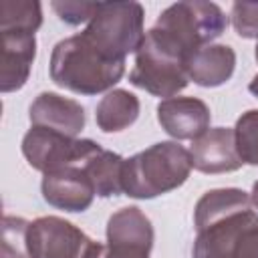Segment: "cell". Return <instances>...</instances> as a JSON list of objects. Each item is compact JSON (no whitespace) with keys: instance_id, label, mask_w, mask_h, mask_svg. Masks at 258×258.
Returning a JSON list of instances; mask_svg holds the SVG:
<instances>
[{"instance_id":"1","label":"cell","mask_w":258,"mask_h":258,"mask_svg":"<svg viewBox=\"0 0 258 258\" xmlns=\"http://www.w3.org/2000/svg\"><path fill=\"white\" fill-rule=\"evenodd\" d=\"M194 258H258V212L238 187L206 191L194 210Z\"/></svg>"},{"instance_id":"2","label":"cell","mask_w":258,"mask_h":258,"mask_svg":"<svg viewBox=\"0 0 258 258\" xmlns=\"http://www.w3.org/2000/svg\"><path fill=\"white\" fill-rule=\"evenodd\" d=\"M189 149L177 141H159L125 159L123 194L135 200H153L177 189L191 171Z\"/></svg>"},{"instance_id":"3","label":"cell","mask_w":258,"mask_h":258,"mask_svg":"<svg viewBox=\"0 0 258 258\" xmlns=\"http://www.w3.org/2000/svg\"><path fill=\"white\" fill-rule=\"evenodd\" d=\"M125 75V62L101 56L83 34L62 38L50 54V79L54 85L77 95H97L113 89Z\"/></svg>"},{"instance_id":"4","label":"cell","mask_w":258,"mask_h":258,"mask_svg":"<svg viewBox=\"0 0 258 258\" xmlns=\"http://www.w3.org/2000/svg\"><path fill=\"white\" fill-rule=\"evenodd\" d=\"M143 18L139 2H99L81 34L107 60L125 62V56L137 52L145 40Z\"/></svg>"},{"instance_id":"5","label":"cell","mask_w":258,"mask_h":258,"mask_svg":"<svg viewBox=\"0 0 258 258\" xmlns=\"http://www.w3.org/2000/svg\"><path fill=\"white\" fill-rule=\"evenodd\" d=\"M129 83L153 97L171 99L189 83L185 75V54L153 26L145 32V40L135 52Z\"/></svg>"},{"instance_id":"6","label":"cell","mask_w":258,"mask_h":258,"mask_svg":"<svg viewBox=\"0 0 258 258\" xmlns=\"http://www.w3.org/2000/svg\"><path fill=\"white\" fill-rule=\"evenodd\" d=\"M155 28L171 40L185 58L202 46L212 44L228 28V16L214 2L183 0L167 6L155 22Z\"/></svg>"},{"instance_id":"7","label":"cell","mask_w":258,"mask_h":258,"mask_svg":"<svg viewBox=\"0 0 258 258\" xmlns=\"http://www.w3.org/2000/svg\"><path fill=\"white\" fill-rule=\"evenodd\" d=\"M28 258H101L105 244L89 238L79 226L58 216H42L26 228Z\"/></svg>"},{"instance_id":"8","label":"cell","mask_w":258,"mask_h":258,"mask_svg":"<svg viewBox=\"0 0 258 258\" xmlns=\"http://www.w3.org/2000/svg\"><path fill=\"white\" fill-rule=\"evenodd\" d=\"M101 149L93 139L67 137L44 127H30L22 137V155L36 171L48 173L69 165H81Z\"/></svg>"},{"instance_id":"9","label":"cell","mask_w":258,"mask_h":258,"mask_svg":"<svg viewBox=\"0 0 258 258\" xmlns=\"http://www.w3.org/2000/svg\"><path fill=\"white\" fill-rule=\"evenodd\" d=\"M153 224L137 208H121L107 220V244L101 258H149Z\"/></svg>"},{"instance_id":"10","label":"cell","mask_w":258,"mask_h":258,"mask_svg":"<svg viewBox=\"0 0 258 258\" xmlns=\"http://www.w3.org/2000/svg\"><path fill=\"white\" fill-rule=\"evenodd\" d=\"M40 191L48 206L64 212H85L97 196L85 163L42 173Z\"/></svg>"},{"instance_id":"11","label":"cell","mask_w":258,"mask_h":258,"mask_svg":"<svg viewBox=\"0 0 258 258\" xmlns=\"http://www.w3.org/2000/svg\"><path fill=\"white\" fill-rule=\"evenodd\" d=\"M157 121L173 139H198L210 129V107L198 97H171L157 105Z\"/></svg>"},{"instance_id":"12","label":"cell","mask_w":258,"mask_h":258,"mask_svg":"<svg viewBox=\"0 0 258 258\" xmlns=\"http://www.w3.org/2000/svg\"><path fill=\"white\" fill-rule=\"evenodd\" d=\"M191 165L202 173H228L240 169L244 163L236 151L234 129L212 127L191 141Z\"/></svg>"},{"instance_id":"13","label":"cell","mask_w":258,"mask_h":258,"mask_svg":"<svg viewBox=\"0 0 258 258\" xmlns=\"http://www.w3.org/2000/svg\"><path fill=\"white\" fill-rule=\"evenodd\" d=\"M28 119L32 127L52 129L67 137H77L85 129V121H87L81 103L50 91L40 93L32 101L28 109Z\"/></svg>"},{"instance_id":"14","label":"cell","mask_w":258,"mask_h":258,"mask_svg":"<svg viewBox=\"0 0 258 258\" xmlns=\"http://www.w3.org/2000/svg\"><path fill=\"white\" fill-rule=\"evenodd\" d=\"M2 34V67H0V91L12 93L26 85L34 56L36 36L26 30H0Z\"/></svg>"},{"instance_id":"15","label":"cell","mask_w":258,"mask_h":258,"mask_svg":"<svg viewBox=\"0 0 258 258\" xmlns=\"http://www.w3.org/2000/svg\"><path fill=\"white\" fill-rule=\"evenodd\" d=\"M236 52L228 44H208L185 58V75L200 87H220L232 79Z\"/></svg>"},{"instance_id":"16","label":"cell","mask_w":258,"mask_h":258,"mask_svg":"<svg viewBox=\"0 0 258 258\" xmlns=\"http://www.w3.org/2000/svg\"><path fill=\"white\" fill-rule=\"evenodd\" d=\"M139 99L125 89H111L97 105L95 121L103 133H117L131 127L139 117Z\"/></svg>"},{"instance_id":"17","label":"cell","mask_w":258,"mask_h":258,"mask_svg":"<svg viewBox=\"0 0 258 258\" xmlns=\"http://www.w3.org/2000/svg\"><path fill=\"white\" fill-rule=\"evenodd\" d=\"M123 167L125 159L119 153L99 149L85 161V171L95 185L99 198H111L123 194Z\"/></svg>"},{"instance_id":"18","label":"cell","mask_w":258,"mask_h":258,"mask_svg":"<svg viewBox=\"0 0 258 258\" xmlns=\"http://www.w3.org/2000/svg\"><path fill=\"white\" fill-rule=\"evenodd\" d=\"M42 24V8L38 0H2L0 30L36 32Z\"/></svg>"},{"instance_id":"19","label":"cell","mask_w":258,"mask_h":258,"mask_svg":"<svg viewBox=\"0 0 258 258\" xmlns=\"http://www.w3.org/2000/svg\"><path fill=\"white\" fill-rule=\"evenodd\" d=\"M234 141L242 163L258 165V109H250L238 117Z\"/></svg>"},{"instance_id":"20","label":"cell","mask_w":258,"mask_h":258,"mask_svg":"<svg viewBox=\"0 0 258 258\" xmlns=\"http://www.w3.org/2000/svg\"><path fill=\"white\" fill-rule=\"evenodd\" d=\"M26 228L28 222L14 216H4L2 228V256L0 258H28L26 254Z\"/></svg>"},{"instance_id":"21","label":"cell","mask_w":258,"mask_h":258,"mask_svg":"<svg viewBox=\"0 0 258 258\" xmlns=\"http://www.w3.org/2000/svg\"><path fill=\"white\" fill-rule=\"evenodd\" d=\"M230 16L238 36L258 38V2H234Z\"/></svg>"},{"instance_id":"22","label":"cell","mask_w":258,"mask_h":258,"mask_svg":"<svg viewBox=\"0 0 258 258\" xmlns=\"http://www.w3.org/2000/svg\"><path fill=\"white\" fill-rule=\"evenodd\" d=\"M50 6L62 22L79 26L93 18V14L99 8V2H50Z\"/></svg>"},{"instance_id":"23","label":"cell","mask_w":258,"mask_h":258,"mask_svg":"<svg viewBox=\"0 0 258 258\" xmlns=\"http://www.w3.org/2000/svg\"><path fill=\"white\" fill-rule=\"evenodd\" d=\"M248 91H250L254 97H258V75L252 77V81H250V85H248Z\"/></svg>"},{"instance_id":"24","label":"cell","mask_w":258,"mask_h":258,"mask_svg":"<svg viewBox=\"0 0 258 258\" xmlns=\"http://www.w3.org/2000/svg\"><path fill=\"white\" fill-rule=\"evenodd\" d=\"M250 200H252V206L258 210V181L252 185V194H250Z\"/></svg>"},{"instance_id":"25","label":"cell","mask_w":258,"mask_h":258,"mask_svg":"<svg viewBox=\"0 0 258 258\" xmlns=\"http://www.w3.org/2000/svg\"><path fill=\"white\" fill-rule=\"evenodd\" d=\"M254 56H256V62H258V42H256V48H254Z\"/></svg>"}]
</instances>
